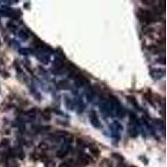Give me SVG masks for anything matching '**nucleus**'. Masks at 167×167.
Masks as SVG:
<instances>
[{
    "mask_svg": "<svg viewBox=\"0 0 167 167\" xmlns=\"http://www.w3.org/2000/svg\"><path fill=\"white\" fill-rule=\"evenodd\" d=\"M138 18L146 23H152L159 20V16L156 12H151L149 10L140 9L137 13Z\"/></svg>",
    "mask_w": 167,
    "mask_h": 167,
    "instance_id": "1",
    "label": "nucleus"
},
{
    "mask_svg": "<svg viewBox=\"0 0 167 167\" xmlns=\"http://www.w3.org/2000/svg\"><path fill=\"white\" fill-rule=\"evenodd\" d=\"M79 162L82 166H88L89 164L91 162V158L89 157L87 154H83L79 157Z\"/></svg>",
    "mask_w": 167,
    "mask_h": 167,
    "instance_id": "2",
    "label": "nucleus"
},
{
    "mask_svg": "<svg viewBox=\"0 0 167 167\" xmlns=\"http://www.w3.org/2000/svg\"><path fill=\"white\" fill-rule=\"evenodd\" d=\"M100 167H113V164L109 159H104L100 163Z\"/></svg>",
    "mask_w": 167,
    "mask_h": 167,
    "instance_id": "3",
    "label": "nucleus"
},
{
    "mask_svg": "<svg viewBox=\"0 0 167 167\" xmlns=\"http://www.w3.org/2000/svg\"><path fill=\"white\" fill-rule=\"evenodd\" d=\"M42 117L44 118V119L49 121L51 119V113L50 111L48 110V109H44L43 112H42Z\"/></svg>",
    "mask_w": 167,
    "mask_h": 167,
    "instance_id": "4",
    "label": "nucleus"
},
{
    "mask_svg": "<svg viewBox=\"0 0 167 167\" xmlns=\"http://www.w3.org/2000/svg\"><path fill=\"white\" fill-rule=\"evenodd\" d=\"M90 152H91L92 155H93L94 156H95V157H98L99 156V154H100L99 150L97 147H95V146H91V147H90Z\"/></svg>",
    "mask_w": 167,
    "mask_h": 167,
    "instance_id": "5",
    "label": "nucleus"
},
{
    "mask_svg": "<svg viewBox=\"0 0 167 167\" xmlns=\"http://www.w3.org/2000/svg\"><path fill=\"white\" fill-rule=\"evenodd\" d=\"M7 167H19V164L13 160H9L7 161Z\"/></svg>",
    "mask_w": 167,
    "mask_h": 167,
    "instance_id": "6",
    "label": "nucleus"
},
{
    "mask_svg": "<svg viewBox=\"0 0 167 167\" xmlns=\"http://www.w3.org/2000/svg\"><path fill=\"white\" fill-rule=\"evenodd\" d=\"M68 154V151H64V150H59V152H57V156L59 158H64L66 155Z\"/></svg>",
    "mask_w": 167,
    "mask_h": 167,
    "instance_id": "7",
    "label": "nucleus"
},
{
    "mask_svg": "<svg viewBox=\"0 0 167 167\" xmlns=\"http://www.w3.org/2000/svg\"><path fill=\"white\" fill-rule=\"evenodd\" d=\"M72 166V164L70 161H65V162H63L59 165V167H71Z\"/></svg>",
    "mask_w": 167,
    "mask_h": 167,
    "instance_id": "8",
    "label": "nucleus"
},
{
    "mask_svg": "<svg viewBox=\"0 0 167 167\" xmlns=\"http://www.w3.org/2000/svg\"><path fill=\"white\" fill-rule=\"evenodd\" d=\"M54 166H55L54 161H53V160H48V161L46 162L45 167H54Z\"/></svg>",
    "mask_w": 167,
    "mask_h": 167,
    "instance_id": "9",
    "label": "nucleus"
},
{
    "mask_svg": "<svg viewBox=\"0 0 167 167\" xmlns=\"http://www.w3.org/2000/svg\"><path fill=\"white\" fill-rule=\"evenodd\" d=\"M112 156L115 158V159H118V160H124L123 156H120V155H119V154H113Z\"/></svg>",
    "mask_w": 167,
    "mask_h": 167,
    "instance_id": "10",
    "label": "nucleus"
},
{
    "mask_svg": "<svg viewBox=\"0 0 167 167\" xmlns=\"http://www.w3.org/2000/svg\"><path fill=\"white\" fill-rule=\"evenodd\" d=\"M9 143V140H7V139L3 140H2V142H1V144H2L3 146H7Z\"/></svg>",
    "mask_w": 167,
    "mask_h": 167,
    "instance_id": "11",
    "label": "nucleus"
},
{
    "mask_svg": "<svg viewBox=\"0 0 167 167\" xmlns=\"http://www.w3.org/2000/svg\"><path fill=\"white\" fill-rule=\"evenodd\" d=\"M40 147L43 150H45L46 149H48V146H47V145H45L44 143H41L40 146Z\"/></svg>",
    "mask_w": 167,
    "mask_h": 167,
    "instance_id": "12",
    "label": "nucleus"
},
{
    "mask_svg": "<svg viewBox=\"0 0 167 167\" xmlns=\"http://www.w3.org/2000/svg\"><path fill=\"white\" fill-rule=\"evenodd\" d=\"M118 167H125V165L123 163H119L118 165Z\"/></svg>",
    "mask_w": 167,
    "mask_h": 167,
    "instance_id": "13",
    "label": "nucleus"
},
{
    "mask_svg": "<svg viewBox=\"0 0 167 167\" xmlns=\"http://www.w3.org/2000/svg\"><path fill=\"white\" fill-rule=\"evenodd\" d=\"M129 167H136V166H129Z\"/></svg>",
    "mask_w": 167,
    "mask_h": 167,
    "instance_id": "14",
    "label": "nucleus"
}]
</instances>
